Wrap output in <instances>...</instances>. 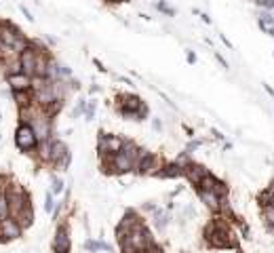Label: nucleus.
<instances>
[{"mask_svg":"<svg viewBox=\"0 0 274 253\" xmlns=\"http://www.w3.org/2000/svg\"><path fill=\"white\" fill-rule=\"evenodd\" d=\"M7 201H9V213L11 217H15L19 211H23L30 203V196L23 190V186L15 184V181H9L7 184Z\"/></svg>","mask_w":274,"mask_h":253,"instance_id":"1","label":"nucleus"},{"mask_svg":"<svg viewBox=\"0 0 274 253\" xmlns=\"http://www.w3.org/2000/svg\"><path fill=\"white\" fill-rule=\"evenodd\" d=\"M165 163L156 156V154L148 152V150H143L139 148L137 150V156H135V167H133V171L135 173H141V175H156L158 173V169H161Z\"/></svg>","mask_w":274,"mask_h":253,"instance_id":"2","label":"nucleus"},{"mask_svg":"<svg viewBox=\"0 0 274 253\" xmlns=\"http://www.w3.org/2000/svg\"><path fill=\"white\" fill-rule=\"evenodd\" d=\"M38 144H40V139H38V135H36V131H34V126L27 124V122H21V124L17 126V131H15V146H17L21 152L30 154V152H36Z\"/></svg>","mask_w":274,"mask_h":253,"instance_id":"3","label":"nucleus"},{"mask_svg":"<svg viewBox=\"0 0 274 253\" xmlns=\"http://www.w3.org/2000/svg\"><path fill=\"white\" fill-rule=\"evenodd\" d=\"M211 171L205 167V165H198V163H190L188 167H184V177L190 181L192 186H198Z\"/></svg>","mask_w":274,"mask_h":253,"instance_id":"4","label":"nucleus"},{"mask_svg":"<svg viewBox=\"0 0 274 253\" xmlns=\"http://www.w3.org/2000/svg\"><path fill=\"white\" fill-rule=\"evenodd\" d=\"M53 251L55 253H70V230L66 224H59V228L53 238Z\"/></svg>","mask_w":274,"mask_h":253,"instance_id":"5","label":"nucleus"},{"mask_svg":"<svg viewBox=\"0 0 274 253\" xmlns=\"http://www.w3.org/2000/svg\"><path fill=\"white\" fill-rule=\"evenodd\" d=\"M196 194H198L200 203H203L211 213H218L220 205H222V196L220 194H215L213 190H203V188H196Z\"/></svg>","mask_w":274,"mask_h":253,"instance_id":"6","label":"nucleus"},{"mask_svg":"<svg viewBox=\"0 0 274 253\" xmlns=\"http://www.w3.org/2000/svg\"><path fill=\"white\" fill-rule=\"evenodd\" d=\"M123 144H125V139L118 137V135H99V152H112V154H116L123 150Z\"/></svg>","mask_w":274,"mask_h":253,"instance_id":"7","label":"nucleus"},{"mask_svg":"<svg viewBox=\"0 0 274 253\" xmlns=\"http://www.w3.org/2000/svg\"><path fill=\"white\" fill-rule=\"evenodd\" d=\"M36 47H34V42L30 47H27L21 55H19V59H21V68H23V74L27 76H34V68H36Z\"/></svg>","mask_w":274,"mask_h":253,"instance_id":"8","label":"nucleus"},{"mask_svg":"<svg viewBox=\"0 0 274 253\" xmlns=\"http://www.w3.org/2000/svg\"><path fill=\"white\" fill-rule=\"evenodd\" d=\"M21 232H23V228L17 224V219L15 217H5L3 219V236L7 238V241H13V238H19L21 236Z\"/></svg>","mask_w":274,"mask_h":253,"instance_id":"9","label":"nucleus"},{"mask_svg":"<svg viewBox=\"0 0 274 253\" xmlns=\"http://www.w3.org/2000/svg\"><path fill=\"white\" fill-rule=\"evenodd\" d=\"M7 82L13 91H25V89H32V76L27 74H11L7 76Z\"/></svg>","mask_w":274,"mask_h":253,"instance_id":"10","label":"nucleus"},{"mask_svg":"<svg viewBox=\"0 0 274 253\" xmlns=\"http://www.w3.org/2000/svg\"><path fill=\"white\" fill-rule=\"evenodd\" d=\"M156 177H163V179H175V177H184V167L177 163H165L161 169H158Z\"/></svg>","mask_w":274,"mask_h":253,"instance_id":"11","label":"nucleus"},{"mask_svg":"<svg viewBox=\"0 0 274 253\" xmlns=\"http://www.w3.org/2000/svg\"><path fill=\"white\" fill-rule=\"evenodd\" d=\"M15 219H17V224L25 230V228H30L32 226V222H34V209H32V205H27L23 211H19V213L15 215Z\"/></svg>","mask_w":274,"mask_h":253,"instance_id":"12","label":"nucleus"},{"mask_svg":"<svg viewBox=\"0 0 274 253\" xmlns=\"http://www.w3.org/2000/svg\"><path fill=\"white\" fill-rule=\"evenodd\" d=\"M262 219L268 228H274V205L262 207Z\"/></svg>","mask_w":274,"mask_h":253,"instance_id":"13","label":"nucleus"},{"mask_svg":"<svg viewBox=\"0 0 274 253\" xmlns=\"http://www.w3.org/2000/svg\"><path fill=\"white\" fill-rule=\"evenodd\" d=\"M45 209H47V213H51V211L55 209V201H53V194L51 192H47V205H45Z\"/></svg>","mask_w":274,"mask_h":253,"instance_id":"14","label":"nucleus"},{"mask_svg":"<svg viewBox=\"0 0 274 253\" xmlns=\"http://www.w3.org/2000/svg\"><path fill=\"white\" fill-rule=\"evenodd\" d=\"M156 7H158V11H163V13H167V15H175V11H173L171 7H167L165 3H158Z\"/></svg>","mask_w":274,"mask_h":253,"instance_id":"15","label":"nucleus"},{"mask_svg":"<svg viewBox=\"0 0 274 253\" xmlns=\"http://www.w3.org/2000/svg\"><path fill=\"white\" fill-rule=\"evenodd\" d=\"M200 146H203V142H200V139H194V142H190V144H188L186 152H194V150H196V148H200Z\"/></svg>","mask_w":274,"mask_h":253,"instance_id":"16","label":"nucleus"},{"mask_svg":"<svg viewBox=\"0 0 274 253\" xmlns=\"http://www.w3.org/2000/svg\"><path fill=\"white\" fill-rule=\"evenodd\" d=\"M62 190H64V184H62V179L53 177V192H62Z\"/></svg>","mask_w":274,"mask_h":253,"instance_id":"17","label":"nucleus"},{"mask_svg":"<svg viewBox=\"0 0 274 253\" xmlns=\"http://www.w3.org/2000/svg\"><path fill=\"white\" fill-rule=\"evenodd\" d=\"M146 251H148V253H163V249L158 247V245H154V243H152V245H148V247H146Z\"/></svg>","mask_w":274,"mask_h":253,"instance_id":"18","label":"nucleus"},{"mask_svg":"<svg viewBox=\"0 0 274 253\" xmlns=\"http://www.w3.org/2000/svg\"><path fill=\"white\" fill-rule=\"evenodd\" d=\"M188 61H190V64L196 61V55H194V53H188Z\"/></svg>","mask_w":274,"mask_h":253,"instance_id":"19","label":"nucleus"},{"mask_svg":"<svg viewBox=\"0 0 274 253\" xmlns=\"http://www.w3.org/2000/svg\"><path fill=\"white\" fill-rule=\"evenodd\" d=\"M106 3H110V5H118V3H127V0H106Z\"/></svg>","mask_w":274,"mask_h":253,"instance_id":"20","label":"nucleus"}]
</instances>
